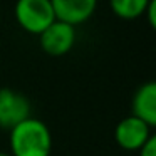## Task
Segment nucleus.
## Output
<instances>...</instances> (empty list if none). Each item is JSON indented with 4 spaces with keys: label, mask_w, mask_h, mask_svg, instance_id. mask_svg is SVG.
I'll return each mask as SVG.
<instances>
[{
    "label": "nucleus",
    "mask_w": 156,
    "mask_h": 156,
    "mask_svg": "<svg viewBox=\"0 0 156 156\" xmlns=\"http://www.w3.org/2000/svg\"><path fill=\"white\" fill-rule=\"evenodd\" d=\"M10 156H51L52 134L49 126L37 118H27L10 129Z\"/></svg>",
    "instance_id": "f257e3e1"
},
{
    "label": "nucleus",
    "mask_w": 156,
    "mask_h": 156,
    "mask_svg": "<svg viewBox=\"0 0 156 156\" xmlns=\"http://www.w3.org/2000/svg\"><path fill=\"white\" fill-rule=\"evenodd\" d=\"M15 20L27 34L41 35L55 20L51 0H17Z\"/></svg>",
    "instance_id": "f03ea898"
},
{
    "label": "nucleus",
    "mask_w": 156,
    "mask_h": 156,
    "mask_svg": "<svg viewBox=\"0 0 156 156\" xmlns=\"http://www.w3.org/2000/svg\"><path fill=\"white\" fill-rule=\"evenodd\" d=\"M41 49L52 57H61L72 51L76 44V27L61 20H54L41 35Z\"/></svg>",
    "instance_id": "7ed1b4c3"
},
{
    "label": "nucleus",
    "mask_w": 156,
    "mask_h": 156,
    "mask_svg": "<svg viewBox=\"0 0 156 156\" xmlns=\"http://www.w3.org/2000/svg\"><path fill=\"white\" fill-rule=\"evenodd\" d=\"M30 118V102L24 94L9 87L0 89V128L10 131L19 122Z\"/></svg>",
    "instance_id": "20e7f679"
},
{
    "label": "nucleus",
    "mask_w": 156,
    "mask_h": 156,
    "mask_svg": "<svg viewBox=\"0 0 156 156\" xmlns=\"http://www.w3.org/2000/svg\"><path fill=\"white\" fill-rule=\"evenodd\" d=\"M151 129L153 128H149L144 121L134 118L133 114L126 116L116 124L114 141L124 151H139V148L153 136Z\"/></svg>",
    "instance_id": "39448f33"
},
{
    "label": "nucleus",
    "mask_w": 156,
    "mask_h": 156,
    "mask_svg": "<svg viewBox=\"0 0 156 156\" xmlns=\"http://www.w3.org/2000/svg\"><path fill=\"white\" fill-rule=\"evenodd\" d=\"M55 20L77 27L94 15L98 0H51Z\"/></svg>",
    "instance_id": "423d86ee"
},
{
    "label": "nucleus",
    "mask_w": 156,
    "mask_h": 156,
    "mask_svg": "<svg viewBox=\"0 0 156 156\" xmlns=\"http://www.w3.org/2000/svg\"><path fill=\"white\" fill-rule=\"evenodd\" d=\"M131 114L144 121L149 128L156 126V82H144L136 89L131 101Z\"/></svg>",
    "instance_id": "0eeeda50"
},
{
    "label": "nucleus",
    "mask_w": 156,
    "mask_h": 156,
    "mask_svg": "<svg viewBox=\"0 0 156 156\" xmlns=\"http://www.w3.org/2000/svg\"><path fill=\"white\" fill-rule=\"evenodd\" d=\"M151 0H109L112 14L122 20H134L144 15V10Z\"/></svg>",
    "instance_id": "6e6552de"
},
{
    "label": "nucleus",
    "mask_w": 156,
    "mask_h": 156,
    "mask_svg": "<svg viewBox=\"0 0 156 156\" xmlns=\"http://www.w3.org/2000/svg\"><path fill=\"white\" fill-rule=\"evenodd\" d=\"M139 156H156V136H151L144 144L139 148Z\"/></svg>",
    "instance_id": "1a4fd4ad"
},
{
    "label": "nucleus",
    "mask_w": 156,
    "mask_h": 156,
    "mask_svg": "<svg viewBox=\"0 0 156 156\" xmlns=\"http://www.w3.org/2000/svg\"><path fill=\"white\" fill-rule=\"evenodd\" d=\"M144 15H146V19H148L149 27L154 29L156 27V0H151L148 4V7H146V10H144Z\"/></svg>",
    "instance_id": "9d476101"
},
{
    "label": "nucleus",
    "mask_w": 156,
    "mask_h": 156,
    "mask_svg": "<svg viewBox=\"0 0 156 156\" xmlns=\"http://www.w3.org/2000/svg\"><path fill=\"white\" fill-rule=\"evenodd\" d=\"M0 156H10L9 153H5V151H0Z\"/></svg>",
    "instance_id": "9b49d317"
}]
</instances>
